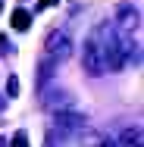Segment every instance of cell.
<instances>
[{"mask_svg": "<svg viewBox=\"0 0 144 147\" xmlns=\"http://www.w3.org/2000/svg\"><path fill=\"white\" fill-rule=\"evenodd\" d=\"M69 50H72V44H69V38L63 34V31H53L50 38H47V59H66L69 57Z\"/></svg>", "mask_w": 144, "mask_h": 147, "instance_id": "2", "label": "cell"}, {"mask_svg": "<svg viewBox=\"0 0 144 147\" xmlns=\"http://www.w3.org/2000/svg\"><path fill=\"white\" fill-rule=\"evenodd\" d=\"M0 9H3V0H0Z\"/></svg>", "mask_w": 144, "mask_h": 147, "instance_id": "11", "label": "cell"}, {"mask_svg": "<svg viewBox=\"0 0 144 147\" xmlns=\"http://www.w3.org/2000/svg\"><path fill=\"white\" fill-rule=\"evenodd\" d=\"M100 147H116V144H100Z\"/></svg>", "mask_w": 144, "mask_h": 147, "instance_id": "10", "label": "cell"}, {"mask_svg": "<svg viewBox=\"0 0 144 147\" xmlns=\"http://www.w3.org/2000/svg\"><path fill=\"white\" fill-rule=\"evenodd\" d=\"M0 147H3V141H0Z\"/></svg>", "mask_w": 144, "mask_h": 147, "instance_id": "12", "label": "cell"}, {"mask_svg": "<svg viewBox=\"0 0 144 147\" xmlns=\"http://www.w3.org/2000/svg\"><path fill=\"white\" fill-rule=\"evenodd\" d=\"M122 147H141V128L122 131Z\"/></svg>", "mask_w": 144, "mask_h": 147, "instance_id": "4", "label": "cell"}, {"mask_svg": "<svg viewBox=\"0 0 144 147\" xmlns=\"http://www.w3.org/2000/svg\"><path fill=\"white\" fill-rule=\"evenodd\" d=\"M82 66H85L88 75H100L107 66H103V50H100V34H91L82 47Z\"/></svg>", "mask_w": 144, "mask_h": 147, "instance_id": "1", "label": "cell"}, {"mask_svg": "<svg viewBox=\"0 0 144 147\" xmlns=\"http://www.w3.org/2000/svg\"><path fill=\"white\" fill-rule=\"evenodd\" d=\"M28 25H31V16L25 13V9H16V13H13V28H16V31H25Z\"/></svg>", "mask_w": 144, "mask_h": 147, "instance_id": "3", "label": "cell"}, {"mask_svg": "<svg viewBox=\"0 0 144 147\" xmlns=\"http://www.w3.org/2000/svg\"><path fill=\"white\" fill-rule=\"evenodd\" d=\"M3 50H9V41H6V34H0V53Z\"/></svg>", "mask_w": 144, "mask_h": 147, "instance_id": "8", "label": "cell"}, {"mask_svg": "<svg viewBox=\"0 0 144 147\" xmlns=\"http://www.w3.org/2000/svg\"><path fill=\"white\" fill-rule=\"evenodd\" d=\"M6 91H9V97H16V94H19V78H16V75H9V82H6Z\"/></svg>", "mask_w": 144, "mask_h": 147, "instance_id": "7", "label": "cell"}, {"mask_svg": "<svg viewBox=\"0 0 144 147\" xmlns=\"http://www.w3.org/2000/svg\"><path fill=\"white\" fill-rule=\"evenodd\" d=\"M9 147H28V135H25V131H16V135H13V144Z\"/></svg>", "mask_w": 144, "mask_h": 147, "instance_id": "6", "label": "cell"}, {"mask_svg": "<svg viewBox=\"0 0 144 147\" xmlns=\"http://www.w3.org/2000/svg\"><path fill=\"white\" fill-rule=\"evenodd\" d=\"M53 3H57V0H41L38 6H53Z\"/></svg>", "mask_w": 144, "mask_h": 147, "instance_id": "9", "label": "cell"}, {"mask_svg": "<svg viewBox=\"0 0 144 147\" xmlns=\"http://www.w3.org/2000/svg\"><path fill=\"white\" fill-rule=\"evenodd\" d=\"M119 13H122V19H125L122 25H128V28H135V25H138V13H135V9H128V6H122Z\"/></svg>", "mask_w": 144, "mask_h": 147, "instance_id": "5", "label": "cell"}]
</instances>
